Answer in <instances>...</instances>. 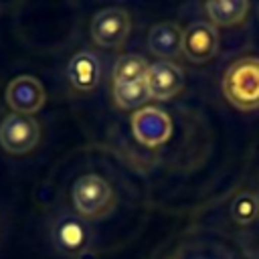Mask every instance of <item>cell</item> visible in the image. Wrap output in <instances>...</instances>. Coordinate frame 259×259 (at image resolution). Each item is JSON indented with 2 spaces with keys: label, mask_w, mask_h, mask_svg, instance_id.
Listing matches in <instances>:
<instances>
[{
  "label": "cell",
  "mask_w": 259,
  "mask_h": 259,
  "mask_svg": "<svg viewBox=\"0 0 259 259\" xmlns=\"http://www.w3.org/2000/svg\"><path fill=\"white\" fill-rule=\"evenodd\" d=\"M231 212H233V219L237 223H243V225L253 223L257 219V214H259V200H257V196L251 194V192H241L235 198V202L231 206Z\"/></svg>",
  "instance_id": "obj_15"
},
{
  "label": "cell",
  "mask_w": 259,
  "mask_h": 259,
  "mask_svg": "<svg viewBox=\"0 0 259 259\" xmlns=\"http://www.w3.org/2000/svg\"><path fill=\"white\" fill-rule=\"evenodd\" d=\"M204 12L217 26H233L247 16L249 2H245V0H210L204 4Z\"/></svg>",
  "instance_id": "obj_11"
},
{
  "label": "cell",
  "mask_w": 259,
  "mask_h": 259,
  "mask_svg": "<svg viewBox=\"0 0 259 259\" xmlns=\"http://www.w3.org/2000/svg\"><path fill=\"white\" fill-rule=\"evenodd\" d=\"M6 103L14 109V113L30 115L42 107L45 89L36 77L20 75V77L12 79L6 87Z\"/></svg>",
  "instance_id": "obj_8"
},
{
  "label": "cell",
  "mask_w": 259,
  "mask_h": 259,
  "mask_svg": "<svg viewBox=\"0 0 259 259\" xmlns=\"http://www.w3.org/2000/svg\"><path fill=\"white\" fill-rule=\"evenodd\" d=\"M73 206L83 219H101L115 204V192L109 182L97 174H83L73 184Z\"/></svg>",
  "instance_id": "obj_2"
},
{
  "label": "cell",
  "mask_w": 259,
  "mask_h": 259,
  "mask_svg": "<svg viewBox=\"0 0 259 259\" xmlns=\"http://www.w3.org/2000/svg\"><path fill=\"white\" fill-rule=\"evenodd\" d=\"M184 85V73L172 61H156L148 67L146 73V87L150 99H170L174 97Z\"/></svg>",
  "instance_id": "obj_7"
},
{
  "label": "cell",
  "mask_w": 259,
  "mask_h": 259,
  "mask_svg": "<svg viewBox=\"0 0 259 259\" xmlns=\"http://www.w3.org/2000/svg\"><path fill=\"white\" fill-rule=\"evenodd\" d=\"M55 241H57V245H59L63 251L75 253V251H79V249L85 245V231H83V227H81L79 221L65 217L63 221L57 223Z\"/></svg>",
  "instance_id": "obj_13"
},
{
  "label": "cell",
  "mask_w": 259,
  "mask_h": 259,
  "mask_svg": "<svg viewBox=\"0 0 259 259\" xmlns=\"http://www.w3.org/2000/svg\"><path fill=\"white\" fill-rule=\"evenodd\" d=\"M148 47L162 61L178 57V53H182V28L174 22H160L152 26L148 34Z\"/></svg>",
  "instance_id": "obj_9"
},
{
  "label": "cell",
  "mask_w": 259,
  "mask_h": 259,
  "mask_svg": "<svg viewBox=\"0 0 259 259\" xmlns=\"http://www.w3.org/2000/svg\"><path fill=\"white\" fill-rule=\"evenodd\" d=\"M134 138L148 148H158L172 136V119L158 107H140L132 115Z\"/></svg>",
  "instance_id": "obj_4"
},
{
  "label": "cell",
  "mask_w": 259,
  "mask_h": 259,
  "mask_svg": "<svg viewBox=\"0 0 259 259\" xmlns=\"http://www.w3.org/2000/svg\"><path fill=\"white\" fill-rule=\"evenodd\" d=\"M148 63L138 57V55H125L117 59L115 69H113V83H134V81H144L148 73Z\"/></svg>",
  "instance_id": "obj_14"
},
{
  "label": "cell",
  "mask_w": 259,
  "mask_h": 259,
  "mask_svg": "<svg viewBox=\"0 0 259 259\" xmlns=\"http://www.w3.org/2000/svg\"><path fill=\"white\" fill-rule=\"evenodd\" d=\"M150 99L146 79L134 83H113V101L121 109H134L144 105Z\"/></svg>",
  "instance_id": "obj_12"
},
{
  "label": "cell",
  "mask_w": 259,
  "mask_h": 259,
  "mask_svg": "<svg viewBox=\"0 0 259 259\" xmlns=\"http://www.w3.org/2000/svg\"><path fill=\"white\" fill-rule=\"evenodd\" d=\"M132 20L130 14L121 8L99 10L91 20V36L99 47L115 49L121 47L130 34Z\"/></svg>",
  "instance_id": "obj_5"
},
{
  "label": "cell",
  "mask_w": 259,
  "mask_h": 259,
  "mask_svg": "<svg viewBox=\"0 0 259 259\" xmlns=\"http://www.w3.org/2000/svg\"><path fill=\"white\" fill-rule=\"evenodd\" d=\"M40 138L38 123L32 115L24 113H8L0 121V146L8 154H26L30 152Z\"/></svg>",
  "instance_id": "obj_3"
},
{
  "label": "cell",
  "mask_w": 259,
  "mask_h": 259,
  "mask_svg": "<svg viewBox=\"0 0 259 259\" xmlns=\"http://www.w3.org/2000/svg\"><path fill=\"white\" fill-rule=\"evenodd\" d=\"M219 51V32L208 22H192L182 30V53L192 63H206Z\"/></svg>",
  "instance_id": "obj_6"
},
{
  "label": "cell",
  "mask_w": 259,
  "mask_h": 259,
  "mask_svg": "<svg viewBox=\"0 0 259 259\" xmlns=\"http://www.w3.org/2000/svg\"><path fill=\"white\" fill-rule=\"evenodd\" d=\"M69 83L79 91H91L99 83V61L93 53L81 51L77 53L67 67Z\"/></svg>",
  "instance_id": "obj_10"
},
{
  "label": "cell",
  "mask_w": 259,
  "mask_h": 259,
  "mask_svg": "<svg viewBox=\"0 0 259 259\" xmlns=\"http://www.w3.org/2000/svg\"><path fill=\"white\" fill-rule=\"evenodd\" d=\"M223 95L227 101L241 109L253 111L259 107V59L243 57L229 65L223 75Z\"/></svg>",
  "instance_id": "obj_1"
}]
</instances>
